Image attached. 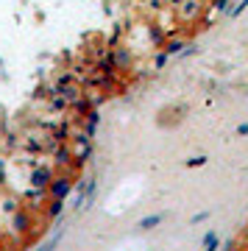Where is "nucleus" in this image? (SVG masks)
<instances>
[{"label":"nucleus","instance_id":"obj_4","mask_svg":"<svg viewBox=\"0 0 248 251\" xmlns=\"http://www.w3.org/2000/svg\"><path fill=\"white\" fill-rule=\"evenodd\" d=\"M56 165H67V168H70L73 165V151L70 148H67V145H59V148H56Z\"/></svg>","mask_w":248,"mask_h":251},{"label":"nucleus","instance_id":"obj_7","mask_svg":"<svg viewBox=\"0 0 248 251\" xmlns=\"http://www.w3.org/2000/svg\"><path fill=\"white\" fill-rule=\"evenodd\" d=\"M64 209V201H48V218H59Z\"/></svg>","mask_w":248,"mask_h":251},{"label":"nucleus","instance_id":"obj_3","mask_svg":"<svg viewBox=\"0 0 248 251\" xmlns=\"http://www.w3.org/2000/svg\"><path fill=\"white\" fill-rule=\"evenodd\" d=\"M50 181H53V168H36V171L31 173V187L34 190H45V193H48Z\"/></svg>","mask_w":248,"mask_h":251},{"label":"nucleus","instance_id":"obj_2","mask_svg":"<svg viewBox=\"0 0 248 251\" xmlns=\"http://www.w3.org/2000/svg\"><path fill=\"white\" fill-rule=\"evenodd\" d=\"M11 229L20 234H28L34 229V215H31V209H17L14 218H11Z\"/></svg>","mask_w":248,"mask_h":251},{"label":"nucleus","instance_id":"obj_1","mask_svg":"<svg viewBox=\"0 0 248 251\" xmlns=\"http://www.w3.org/2000/svg\"><path fill=\"white\" fill-rule=\"evenodd\" d=\"M73 190H75L73 179L67 173H62V176H53L50 187H48V198H50V201H67V196H70Z\"/></svg>","mask_w":248,"mask_h":251},{"label":"nucleus","instance_id":"obj_5","mask_svg":"<svg viewBox=\"0 0 248 251\" xmlns=\"http://www.w3.org/2000/svg\"><path fill=\"white\" fill-rule=\"evenodd\" d=\"M98 120H100V115H98L95 109H92V112L87 115V120H84V134H87V137H92V134H95V128H98Z\"/></svg>","mask_w":248,"mask_h":251},{"label":"nucleus","instance_id":"obj_6","mask_svg":"<svg viewBox=\"0 0 248 251\" xmlns=\"http://www.w3.org/2000/svg\"><path fill=\"white\" fill-rule=\"evenodd\" d=\"M162 218H165L162 212H156V215H145V218L140 221V229H153L156 224H162Z\"/></svg>","mask_w":248,"mask_h":251},{"label":"nucleus","instance_id":"obj_11","mask_svg":"<svg viewBox=\"0 0 248 251\" xmlns=\"http://www.w3.org/2000/svg\"><path fill=\"white\" fill-rule=\"evenodd\" d=\"M204 156H195V159H190V162H187V165H190V168H198V165H204Z\"/></svg>","mask_w":248,"mask_h":251},{"label":"nucleus","instance_id":"obj_10","mask_svg":"<svg viewBox=\"0 0 248 251\" xmlns=\"http://www.w3.org/2000/svg\"><path fill=\"white\" fill-rule=\"evenodd\" d=\"M3 206H6L9 212H17V209H20V204H17V201H14V198H9V201H6V204H3Z\"/></svg>","mask_w":248,"mask_h":251},{"label":"nucleus","instance_id":"obj_9","mask_svg":"<svg viewBox=\"0 0 248 251\" xmlns=\"http://www.w3.org/2000/svg\"><path fill=\"white\" fill-rule=\"evenodd\" d=\"M204 246H206V251H215V249H218V237L209 232V234H206V240H204Z\"/></svg>","mask_w":248,"mask_h":251},{"label":"nucleus","instance_id":"obj_8","mask_svg":"<svg viewBox=\"0 0 248 251\" xmlns=\"http://www.w3.org/2000/svg\"><path fill=\"white\" fill-rule=\"evenodd\" d=\"M59 240H62V234H53V237H50V240L45 243V246H42V249H39V251H53L56 246H59Z\"/></svg>","mask_w":248,"mask_h":251},{"label":"nucleus","instance_id":"obj_12","mask_svg":"<svg viewBox=\"0 0 248 251\" xmlns=\"http://www.w3.org/2000/svg\"><path fill=\"white\" fill-rule=\"evenodd\" d=\"M178 48H181V42H170V45H168V53H176Z\"/></svg>","mask_w":248,"mask_h":251}]
</instances>
